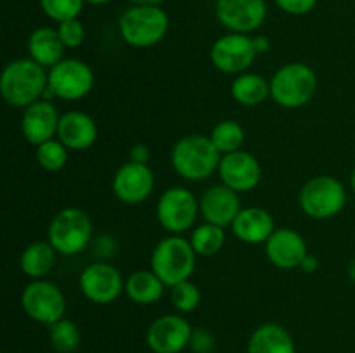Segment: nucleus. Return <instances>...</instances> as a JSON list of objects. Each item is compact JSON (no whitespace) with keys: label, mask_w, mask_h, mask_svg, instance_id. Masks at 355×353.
Wrapping results in <instances>:
<instances>
[{"label":"nucleus","mask_w":355,"mask_h":353,"mask_svg":"<svg viewBox=\"0 0 355 353\" xmlns=\"http://www.w3.org/2000/svg\"><path fill=\"white\" fill-rule=\"evenodd\" d=\"M189 345L193 348V352L196 353H211L215 348V339L205 329H196V331H193Z\"/></svg>","instance_id":"35"},{"label":"nucleus","mask_w":355,"mask_h":353,"mask_svg":"<svg viewBox=\"0 0 355 353\" xmlns=\"http://www.w3.org/2000/svg\"><path fill=\"white\" fill-rule=\"evenodd\" d=\"M248 353H297V348L283 325L263 324L250 338Z\"/></svg>","instance_id":"23"},{"label":"nucleus","mask_w":355,"mask_h":353,"mask_svg":"<svg viewBox=\"0 0 355 353\" xmlns=\"http://www.w3.org/2000/svg\"><path fill=\"white\" fill-rule=\"evenodd\" d=\"M37 161L47 172H59L68 163V147L61 141L51 138L37 145Z\"/></svg>","instance_id":"30"},{"label":"nucleus","mask_w":355,"mask_h":353,"mask_svg":"<svg viewBox=\"0 0 355 353\" xmlns=\"http://www.w3.org/2000/svg\"><path fill=\"white\" fill-rule=\"evenodd\" d=\"M58 33L64 47L69 48L80 47L83 44V38H85V30H83V24L78 19H68L59 23Z\"/></svg>","instance_id":"33"},{"label":"nucleus","mask_w":355,"mask_h":353,"mask_svg":"<svg viewBox=\"0 0 355 353\" xmlns=\"http://www.w3.org/2000/svg\"><path fill=\"white\" fill-rule=\"evenodd\" d=\"M232 232L236 237L248 244H262L276 230L274 218L269 211L263 208H245L238 213L236 220L232 221Z\"/></svg>","instance_id":"21"},{"label":"nucleus","mask_w":355,"mask_h":353,"mask_svg":"<svg viewBox=\"0 0 355 353\" xmlns=\"http://www.w3.org/2000/svg\"><path fill=\"white\" fill-rule=\"evenodd\" d=\"M92 241V221L80 208H64L49 225V242L61 255H78Z\"/></svg>","instance_id":"6"},{"label":"nucleus","mask_w":355,"mask_h":353,"mask_svg":"<svg viewBox=\"0 0 355 353\" xmlns=\"http://www.w3.org/2000/svg\"><path fill=\"white\" fill-rule=\"evenodd\" d=\"M55 249L49 241H35L23 251L19 260L21 270L31 279H44L55 265Z\"/></svg>","instance_id":"25"},{"label":"nucleus","mask_w":355,"mask_h":353,"mask_svg":"<svg viewBox=\"0 0 355 353\" xmlns=\"http://www.w3.org/2000/svg\"><path fill=\"white\" fill-rule=\"evenodd\" d=\"M253 38L245 33H229L218 38L211 47V62L215 68L227 75H241L257 57Z\"/></svg>","instance_id":"11"},{"label":"nucleus","mask_w":355,"mask_h":353,"mask_svg":"<svg viewBox=\"0 0 355 353\" xmlns=\"http://www.w3.org/2000/svg\"><path fill=\"white\" fill-rule=\"evenodd\" d=\"M218 175L222 183L236 192H248L260 183L262 168L253 154L246 151H236L222 156L218 165Z\"/></svg>","instance_id":"16"},{"label":"nucleus","mask_w":355,"mask_h":353,"mask_svg":"<svg viewBox=\"0 0 355 353\" xmlns=\"http://www.w3.org/2000/svg\"><path fill=\"white\" fill-rule=\"evenodd\" d=\"M94 89V71L80 59H62L49 71L47 96L62 100H78Z\"/></svg>","instance_id":"8"},{"label":"nucleus","mask_w":355,"mask_h":353,"mask_svg":"<svg viewBox=\"0 0 355 353\" xmlns=\"http://www.w3.org/2000/svg\"><path fill=\"white\" fill-rule=\"evenodd\" d=\"M59 121L61 116L58 114V109L49 100L40 99L24 109L21 130L30 144L40 145L58 135Z\"/></svg>","instance_id":"18"},{"label":"nucleus","mask_w":355,"mask_h":353,"mask_svg":"<svg viewBox=\"0 0 355 353\" xmlns=\"http://www.w3.org/2000/svg\"><path fill=\"white\" fill-rule=\"evenodd\" d=\"M318 90V76L304 62H290L277 69L270 80V97L279 106L297 109L305 106Z\"/></svg>","instance_id":"4"},{"label":"nucleus","mask_w":355,"mask_h":353,"mask_svg":"<svg viewBox=\"0 0 355 353\" xmlns=\"http://www.w3.org/2000/svg\"><path fill=\"white\" fill-rule=\"evenodd\" d=\"M155 189V175L148 165L128 161L113 176L114 196L125 204H139L148 199Z\"/></svg>","instance_id":"14"},{"label":"nucleus","mask_w":355,"mask_h":353,"mask_svg":"<svg viewBox=\"0 0 355 353\" xmlns=\"http://www.w3.org/2000/svg\"><path fill=\"white\" fill-rule=\"evenodd\" d=\"M281 10L293 16H302V14L311 12L315 7L318 0H274Z\"/></svg>","instance_id":"34"},{"label":"nucleus","mask_w":355,"mask_h":353,"mask_svg":"<svg viewBox=\"0 0 355 353\" xmlns=\"http://www.w3.org/2000/svg\"><path fill=\"white\" fill-rule=\"evenodd\" d=\"M130 2H134L135 6H158L163 0H130Z\"/></svg>","instance_id":"40"},{"label":"nucleus","mask_w":355,"mask_h":353,"mask_svg":"<svg viewBox=\"0 0 355 353\" xmlns=\"http://www.w3.org/2000/svg\"><path fill=\"white\" fill-rule=\"evenodd\" d=\"M193 327L180 315H163L149 325L146 343L155 353H180L191 343Z\"/></svg>","instance_id":"13"},{"label":"nucleus","mask_w":355,"mask_h":353,"mask_svg":"<svg viewBox=\"0 0 355 353\" xmlns=\"http://www.w3.org/2000/svg\"><path fill=\"white\" fill-rule=\"evenodd\" d=\"M267 258L279 269H297L307 253L305 239L293 228H276L266 242Z\"/></svg>","instance_id":"17"},{"label":"nucleus","mask_w":355,"mask_h":353,"mask_svg":"<svg viewBox=\"0 0 355 353\" xmlns=\"http://www.w3.org/2000/svg\"><path fill=\"white\" fill-rule=\"evenodd\" d=\"M196 266V251L191 241L172 234L159 241L151 255V270L165 282L173 287L177 284L189 280Z\"/></svg>","instance_id":"3"},{"label":"nucleus","mask_w":355,"mask_h":353,"mask_svg":"<svg viewBox=\"0 0 355 353\" xmlns=\"http://www.w3.org/2000/svg\"><path fill=\"white\" fill-rule=\"evenodd\" d=\"M165 282L153 270H135L125 282V293L134 303L151 305L163 296Z\"/></svg>","instance_id":"24"},{"label":"nucleus","mask_w":355,"mask_h":353,"mask_svg":"<svg viewBox=\"0 0 355 353\" xmlns=\"http://www.w3.org/2000/svg\"><path fill=\"white\" fill-rule=\"evenodd\" d=\"M83 2L85 0H40V6L51 19L62 23L68 19H76L82 12Z\"/></svg>","instance_id":"32"},{"label":"nucleus","mask_w":355,"mask_h":353,"mask_svg":"<svg viewBox=\"0 0 355 353\" xmlns=\"http://www.w3.org/2000/svg\"><path fill=\"white\" fill-rule=\"evenodd\" d=\"M120 33L132 47L146 48L159 44L168 31V16L158 6H134L120 17Z\"/></svg>","instance_id":"5"},{"label":"nucleus","mask_w":355,"mask_h":353,"mask_svg":"<svg viewBox=\"0 0 355 353\" xmlns=\"http://www.w3.org/2000/svg\"><path fill=\"white\" fill-rule=\"evenodd\" d=\"M231 96L241 106H259L270 97V82H266V78L257 73H241L232 82Z\"/></svg>","instance_id":"26"},{"label":"nucleus","mask_w":355,"mask_h":353,"mask_svg":"<svg viewBox=\"0 0 355 353\" xmlns=\"http://www.w3.org/2000/svg\"><path fill=\"white\" fill-rule=\"evenodd\" d=\"M241 211L238 192L227 185H214L201 196L200 213L208 224L227 227L232 225L238 213Z\"/></svg>","instance_id":"19"},{"label":"nucleus","mask_w":355,"mask_h":353,"mask_svg":"<svg viewBox=\"0 0 355 353\" xmlns=\"http://www.w3.org/2000/svg\"><path fill=\"white\" fill-rule=\"evenodd\" d=\"M200 211V203L186 187H172L165 190L156 204L159 225L172 234L180 235L194 225Z\"/></svg>","instance_id":"10"},{"label":"nucleus","mask_w":355,"mask_h":353,"mask_svg":"<svg viewBox=\"0 0 355 353\" xmlns=\"http://www.w3.org/2000/svg\"><path fill=\"white\" fill-rule=\"evenodd\" d=\"M58 137L73 151H85L97 141L96 121L82 111H69L59 121Z\"/></svg>","instance_id":"20"},{"label":"nucleus","mask_w":355,"mask_h":353,"mask_svg":"<svg viewBox=\"0 0 355 353\" xmlns=\"http://www.w3.org/2000/svg\"><path fill=\"white\" fill-rule=\"evenodd\" d=\"M80 289L87 300L96 305H110L125 289L120 270L107 262H96L85 266L80 275Z\"/></svg>","instance_id":"12"},{"label":"nucleus","mask_w":355,"mask_h":353,"mask_svg":"<svg viewBox=\"0 0 355 353\" xmlns=\"http://www.w3.org/2000/svg\"><path fill=\"white\" fill-rule=\"evenodd\" d=\"M253 42H255L257 54H266V52H269V48H270L269 38H266V37H257V38H253Z\"/></svg>","instance_id":"39"},{"label":"nucleus","mask_w":355,"mask_h":353,"mask_svg":"<svg viewBox=\"0 0 355 353\" xmlns=\"http://www.w3.org/2000/svg\"><path fill=\"white\" fill-rule=\"evenodd\" d=\"M21 307L30 318L40 324L52 325L64 318L66 298L54 282L37 279L23 289Z\"/></svg>","instance_id":"9"},{"label":"nucleus","mask_w":355,"mask_h":353,"mask_svg":"<svg viewBox=\"0 0 355 353\" xmlns=\"http://www.w3.org/2000/svg\"><path fill=\"white\" fill-rule=\"evenodd\" d=\"M318 266H319V260L315 258L314 255H307L304 262H302L300 269L305 270L307 273H314L315 270H318Z\"/></svg>","instance_id":"38"},{"label":"nucleus","mask_w":355,"mask_h":353,"mask_svg":"<svg viewBox=\"0 0 355 353\" xmlns=\"http://www.w3.org/2000/svg\"><path fill=\"white\" fill-rule=\"evenodd\" d=\"M350 187H352V190L355 192V170L352 172V175H350Z\"/></svg>","instance_id":"43"},{"label":"nucleus","mask_w":355,"mask_h":353,"mask_svg":"<svg viewBox=\"0 0 355 353\" xmlns=\"http://www.w3.org/2000/svg\"><path fill=\"white\" fill-rule=\"evenodd\" d=\"M49 338H51V345L55 352L73 353L80 346L82 336H80L75 322L61 318L55 324L49 325Z\"/></svg>","instance_id":"29"},{"label":"nucleus","mask_w":355,"mask_h":353,"mask_svg":"<svg viewBox=\"0 0 355 353\" xmlns=\"http://www.w3.org/2000/svg\"><path fill=\"white\" fill-rule=\"evenodd\" d=\"M149 158H151V152L146 144H137L132 147L130 151V161L141 163V165H148Z\"/></svg>","instance_id":"36"},{"label":"nucleus","mask_w":355,"mask_h":353,"mask_svg":"<svg viewBox=\"0 0 355 353\" xmlns=\"http://www.w3.org/2000/svg\"><path fill=\"white\" fill-rule=\"evenodd\" d=\"M210 141L214 142L222 156L231 154V152L241 151L243 144H245V130L241 125L232 120L220 121L211 130Z\"/></svg>","instance_id":"27"},{"label":"nucleus","mask_w":355,"mask_h":353,"mask_svg":"<svg viewBox=\"0 0 355 353\" xmlns=\"http://www.w3.org/2000/svg\"><path fill=\"white\" fill-rule=\"evenodd\" d=\"M225 232L224 227L214 224H203L194 228L191 234V246L200 256H214L224 248Z\"/></svg>","instance_id":"28"},{"label":"nucleus","mask_w":355,"mask_h":353,"mask_svg":"<svg viewBox=\"0 0 355 353\" xmlns=\"http://www.w3.org/2000/svg\"><path fill=\"white\" fill-rule=\"evenodd\" d=\"M217 19L232 33H250L263 23L267 7L263 0H217Z\"/></svg>","instance_id":"15"},{"label":"nucleus","mask_w":355,"mask_h":353,"mask_svg":"<svg viewBox=\"0 0 355 353\" xmlns=\"http://www.w3.org/2000/svg\"><path fill=\"white\" fill-rule=\"evenodd\" d=\"M298 201L305 215L315 220H326L336 217L345 208L347 192L338 179L319 175L302 187Z\"/></svg>","instance_id":"7"},{"label":"nucleus","mask_w":355,"mask_h":353,"mask_svg":"<svg viewBox=\"0 0 355 353\" xmlns=\"http://www.w3.org/2000/svg\"><path fill=\"white\" fill-rule=\"evenodd\" d=\"M49 87V73L33 59H16L3 68L0 93L9 106L24 107L44 97Z\"/></svg>","instance_id":"1"},{"label":"nucleus","mask_w":355,"mask_h":353,"mask_svg":"<svg viewBox=\"0 0 355 353\" xmlns=\"http://www.w3.org/2000/svg\"><path fill=\"white\" fill-rule=\"evenodd\" d=\"M170 300H172L173 307L177 310L182 311V314H187V311H193L200 307L201 293L196 284H193L191 280H184V282L172 287Z\"/></svg>","instance_id":"31"},{"label":"nucleus","mask_w":355,"mask_h":353,"mask_svg":"<svg viewBox=\"0 0 355 353\" xmlns=\"http://www.w3.org/2000/svg\"><path fill=\"white\" fill-rule=\"evenodd\" d=\"M85 2L92 3V6H103V3H107V2H111V0H85Z\"/></svg>","instance_id":"42"},{"label":"nucleus","mask_w":355,"mask_h":353,"mask_svg":"<svg viewBox=\"0 0 355 353\" xmlns=\"http://www.w3.org/2000/svg\"><path fill=\"white\" fill-rule=\"evenodd\" d=\"M222 154L217 151L210 137L205 135H187L172 149V165L180 176L187 180L208 179L218 170Z\"/></svg>","instance_id":"2"},{"label":"nucleus","mask_w":355,"mask_h":353,"mask_svg":"<svg viewBox=\"0 0 355 353\" xmlns=\"http://www.w3.org/2000/svg\"><path fill=\"white\" fill-rule=\"evenodd\" d=\"M64 48V44L54 28H38L28 40V51H30L31 59L44 68H52L61 62Z\"/></svg>","instance_id":"22"},{"label":"nucleus","mask_w":355,"mask_h":353,"mask_svg":"<svg viewBox=\"0 0 355 353\" xmlns=\"http://www.w3.org/2000/svg\"><path fill=\"white\" fill-rule=\"evenodd\" d=\"M94 246H96V248H94V253H96L97 256L101 255V249H104V258H107V256L113 255L114 248H116L113 239L107 237V235H103V237L97 239V241L94 242Z\"/></svg>","instance_id":"37"},{"label":"nucleus","mask_w":355,"mask_h":353,"mask_svg":"<svg viewBox=\"0 0 355 353\" xmlns=\"http://www.w3.org/2000/svg\"><path fill=\"white\" fill-rule=\"evenodd\" d=\"M349 277L355 282V260L349 265Z\"/></svg>","instance_id":"41"}]
</instances>
